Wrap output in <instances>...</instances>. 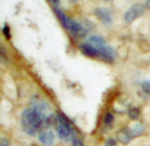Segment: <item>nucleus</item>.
I'll use <instances>...</instances> for the list:
<instances>
[{"label":"nucleus","instance_id":"ddd939ff","mask_svg":"<svg viewBox=\"0 0 150 146\" xmlns=\"http://www.w3.org/2000/svg\"><path fill=\"white\" fill-rule=\"evenodd\" d=\"M141 89L144 90L145 94H149L150 96V80H146L141 84Z\"/></svg>","mask_w":150,"mask_h":146},{"label":"nucleus","instance_id":"1a4fd4ad","mask_svg":"<svg viewBox=\"0 0 150 146\" xmlns=\"http://www.w3.org/2000/svg\"><path fill=\"white\" fill-rule=\"evenodd\" d=\"M129 132H130L132 137H138V135H141L142 133L145 132V126L141 124V122H136V124L133 125L132 128H129Z\"/></svg>","mask_w":150,"mask_h":146},{"label":"nucleus","instance_id":"7ed1b4c3","mask_svg":"<svg viewBox=\"0 0 150 146\" xmlns=\"http://www.w3.org/2000/svg\"><path fill=\"white\" fill-rule=\"evenodd\" d=\"M94 13H96L97 19L104 24V26H110L112 21H113V17H112V12L108 8H96L94 9Z\"/></svg>","mask_w":150,"mask_h":146},{"label":"nucleus","instance_id":"6e6552de","mask_svg":"<svg viewBox=\"0 0 150 146\" xmlns=\"http://www.w3.org/2000/svg\"><path fill=\"white\" fill-rule=\"evenodd\" d=\"M86 43H88L89 45H92L93 48H96L97 51H100L104 45H106L104 37L100 36V35H93V36H89L88 40H86Z\"/></svg>","mask_w":150,"mask_h":146},{"label":"nucleus","instance_id":"a211bd4d","mask_svg":"<svg viewBox=\"0 0 150 146\" xmlns=\"http://www.w3.org/2000/svg\"><path fill=\"white\" fill-rule=\"evenodd\" d=\"M51 1H53L54 4H57V3H59V0H51Z\"/></svg>","mask_w":150,"mask_h":146},{"label":"nucleus","instance_id":"20e7f679","mask_svg":"<svg viewBox=\"0 0 150 146\" xmlns=\"http://www.w3.org/2000/svg\"><path fill=\"white\" fill-rule=\"evenodd\" d=\"M54 133L51 129H45L39 133V141L44 146H52L54 143Z\"/></svg>","mask_w":150,"mask_h":146},{"label":"nucleus","instance_id":"4468645a","mask_svg":"<svg viewBox=\"0 0 150 146\" xmlns=\"http://www.w3.org/2000/svg\"><path fill=\"white\" fill-rule=\"evenodd\" d=\"M3 35L6 36V39H11V29H9V26L8 24H4L3 27Z\"/></svg>","mask_w":150,"mask_h":146},{"label":"nucleus","instance_id":"f8f14e48","mask_svg":"<svg viewBox=\"0 0 150 146\" xmlns=\"http://www.w3.org/2000/svg\"><path fill=\"white\" fill-rule=\"evenodd\" d=\"M71 145L72 146H85V143H84V141H82V138L80 137L77 133H74L71 138Z\"/></svg>","mask_w":150,"mask_h":146},{"label":"nucleus","instance_id":"dca6fc26","mask_svg":"<svg viewBox=\"0 0 150 146\" xmlns=\"http://www.w3.org/2000/svg\"><path fill=\"white\" fill-rule=\"evenodd\" d=\"M0 146H11V143H9V141L7 138L1 137L0 138Z\"/></svg>","mask_w":150,"mask_h":146},{"label":"nucleus","instance_id":"6ab92c4d","mask_svg":"<svg viewBox=\"0 0 150 146\" xmlns=\"http://www.w3.org/2000/svg\"><path fill=\"white\" fill-rule=\"evenodd\" d=\"M71 3H76V1H79V0H69Z\"/></svg>","mask_w":150,"mask_h":146},{"label":"nucleus","instance_id":"f03ea898","mask_svg":"<svg viewBox=\"0 0 150 146\" xmlns=\"http://www.w3.org/2000/svg\"><path fill=\"white\" fill-rule=\"evenodd\" d=\"M144 13H145V7L142 4H134L124 13V20L126 24H132L134 20L144 16Z\"/></svg>","mask_w":150,"mask_h":146},{"label":"nucleus","instance_id":"9d476101","mask_svg":"<svg viewBox=\"0 0 150 146\" xmlns=\"http://www.w3.org/2000/svg\"><path fill=\"white\" fill-rule=\"evenodd\" d=\"M102 122H104V126L106 128V129H110L114 124V114L110 113V112H106L104 114V120H102Z\"/></svg>","mask_w":150,"mask_h":146},{"label":"nucleus","instance_id":"f3484780","mask_svg":"<svg viewBox=\"0 0 150 146\" xmlns=\"http://www.w3.org/2000/svg\"><path fill=\"white\" fill-rule=\"evenodd\" d=\"M145 7L150 11V0H146V1H145Z\"/></svg>","mask_w":150,"mask_h":146},{"label":"nucleus","instance_id":"aec40b11","mask_svg":"<svg viewBox=\"0 0 150 146\" xmlns=\"http://www.w3.org/2000/svg\"><path fill=\"white\" fill-rule=\"evenodd\" d=\"M108 1H109V0H108Z\"/></svg>","mask_w":150,"mask_h":146},{"label":"nucleus","instance_id":"0eeeda50","mask_svg":"<svg viewBox=\"0 0 150 146\" xmlns=\"http://www.w3.org/2000/svg\"><path fill=\"white\" fill-rule=\"evenodd\" d=\"M132 138L133 137H132L130 132H129V128H122V129H120L117 132V141L120 143H122V145H127L132 141Z\"/></svg>","mask_w":150,"mask_h":146},{"label":"nucleus","instance_id":"2eb2a0df","mask_svg":"<svg viewBox=\"0 0 150 146\" xmlns=\"http://www.w3.org/2000/svg\"><path fill=\"white\" fill-rule=\"evenodd\" d=\"M117 138H106L105 141V146H117Z\"/></svg>","mask_w":150,"mask_h":146},{"label":"nucleus","instance_id":"423d86ee","mask_svg":"<svg viewBox=\"0 0 150 146\" xmlns=\"http://www.w3.org/2000/svg\"><path fill=\"white\" fill-rule=\"evenodd\" d=\"M80 51H81L82 55H85L86 57H91V59L100 57V52L97 51L96 48L92 47V45H89L88 43H84V44L80 45Z\"/></svg>","mask_w":150,"mask_h":146},{"label":"nucleus","instance_id":"f257e3e1","mask_svg":"<svg viewBox=\"0 0 150 146\" xmlns=\"http://www.w3.org/2000/svg\"><path fill=\"white\" fill-rule=\"evenodd\" d=\"M45 118L47 116H42L41 113L35 110L33 108H28L21 113L20 124H21V128L27 134L33 137L42 130L48 129L45 125Z\"/></svg>","mask_w":150,"mask_h":146},{"label":"nucleus","instance_id":"9b49d317","mask_svg":"<svg viewBox=\"0 0 150 146\" xmlns=\"http://www.w3.org/2000/svg\"><path fill=\"white\" fill-rule=\"evenodd\" d=\"M139 116H141V109L137 106H132L130 109L127 110V117L130 118V120H138Z\"/></svg>","mask_w":150,"mask_h":146},{"label":"nucleus","instance_id":"39448f33","mask_svg":"<svg viewBox=\"0 0 150 146\" xmlns=\"http://www.w3.org/2000/svg\"><path fill=\"white\" fill-rule=\"evenodd\" d=\"M98 52H100V59H102L104 61L113 62L114 59H116V51H114L112 47H109L108 44L104 45Z\"/></svg>","mask_w":150,"mask_h":146}]
</instances>
